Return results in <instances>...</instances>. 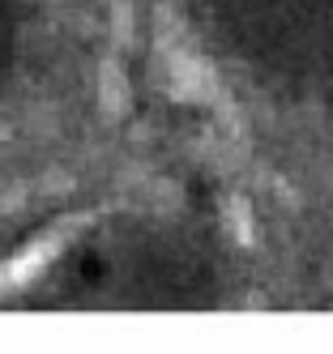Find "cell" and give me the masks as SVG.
I'll return each instance as SVG.
<instances>
[]
</instances>
